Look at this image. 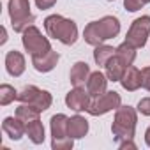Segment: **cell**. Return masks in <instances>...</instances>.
<instances>
[{
    "mask_svg": "<svg viewBox=\"0 0 150 150\" xmlns=\"http://www.w3.org/2000/svg\"><path fill=\"white\" fill-rule=\"evenodd\" d=\"M44 30L50 37L60 41L65 46H71L78 39V27L72 20H67L60 14H51L44 20Z\"/></svg>",
    "mask_w": 150,
    "mask_h": 150,
    "instance_id": "1",
    "label": "cell"
},
{
    "mask_svg": "<svg viewBox=\"0 0 150 150\" xmlns=\"http://www.w3.org/2000/svg\"><path fill=\"white\" fill-rule=\"evenodd\" d=\"M136 122L138 115L136 110L131 106H118L115 110V118L111 124V132L117 141L122 139H132L136 132Z\"/></svg>",
    "mask_w": 150,
    "mask_h": 150,
    "instance_id": "2",
    "label": "cell"
},
{
    "mask_svg": "<svg viewBox=\"0 0 150 150\" xmlns=\"http://www.w3.org/2000/svg\"><path fill=\"white\" fill-rule=\"evenodd\" d=\"M67 122L69 117L64 113H57L50 120V129H51V148L53 150H71L74 145V139L69 136L67 131Z\"/></svg>",
    "mask_w": 150,
    "mask_h": 150,
    "instance_id": "3",
    "label": "cell"
},
{
    "mask_svg": "<svg viewBox=\"0 0 150 150\" xmlns=\"http://www.w3.org/2000/svg\"><path fill=\"white\" fill-rule=\"evenodd\" d=\"M9 18L14 32L23 34L25 28H28L34 23V14L30 13V2L28 0H9Z\"/></svg>",
    "mask_w": 150,
    "mask_h": 150,
    "instance_id": "4",
    "label": "cell"
},
{
    "mask_svg": "<svg viewBox=\"0 0 150 150\" xmlns=\"http://www.w3.org/2000/svg\"><path fill=\"white\" fill-rule=\"evenodd\" d=\"M21 42H23V48L30 53V57H41L51 50L48 37H44L42 32L34 25L25 28V32L21 34Z\"/></svg>",
    "mask_w": 150,
    "mask_h": 150,
    "instance_id": "5",
    "label": "cell"
},
{
    "mask_svg": "<svg viewBox=\"0 0 150 150\" xmlns=\"http://www.w3.org/2000/svg\"><path fill=\"white\" fill-rule=\"evenodd\" d=\"M18 101L25 103V104H32L39 111H46L51 106L53 97H51V94L48 90H41V88H37L34 85H28L21 92H18Z\"/></svg>",
    "mask_w": 150,
    "mask_h": 150,
    "instance_id": "6",
    "label": "cell"
},
{
    "mask_svg": "<svg viewBox=\"0 0 150 150\" xmlns=\"http://www.w3.org/2000/svg\"><path fill=\"white\" fill-rule=\"evenodd\" d=\"M120 103H122V99H120V94L118 92H115V90H110L108 92L106 90L103 96L94 97V101L88 106V113L92 117H101V115H106V113L117 110L120 106Z\"/></svg>",
    "mask_w": 150,
    "mask_h": 150,
    "instance_id": "7",
    "label": "cell"
},
{
    "mask_svg": "<svg viewBox=\"0 0 150 150\" xmlns=\"http://www.w3.org/2000/svg\"><path fill=\"white\" fill-rule=\"evenodd\" d=\"M148 35H150V16H141L131 23L127 35H125V41L138 50V48H143L146 44Z\"/></svg>",
    "mask_w": 150,
    "mask_h": 150,
    "instance_id": "8",
    "label": "cell"
},
{
    "mask_svg": "<svg viewBox=\"0 0 150 150\" xmlns=\"http://www.w3.org/2000/svg\"><path fill=\"white\" fill-rule=\"evenodd\" d=\"M90 94L88 90H85L83 87H74L72 90H69V94L65 96V104L67 108H71L72 111H88L90 106Z\"/></svg>",
    "mask_w": 150,
    "mask_h": 150,
    "instance_id": "9",
    "label": "cell"
},
{
    "mask_svg": "<svg viewBox=\"0 0 150 150\" xmlns=\"http://www.w3.org/2000/svg\"><path fill=\"white\" fill-rule=\"evenodd\" d=\"M108 76L103 74L101 71H96V72H90V76L87 80V90L90 94V97H99L106 92L108 88Z\"/></svg>",
    "mask_w": 150,
    "mask_h": 150,
    "instance_id": "10",
    "label": "cell"
},
{
    "mask_svg": "<svg viewBox=\"0 0 150 150\" xmlns=\"http://www.w3.org/2000/svg\"><path fill=\"white\" fill-rule=\"evenodd\" d=\"M25 67H27V64H25L23 53H20L16 50H11L6 55V69H7V72L11 74V76H14V78L21 76V74L25 72Z\"/></svg>",
    "mask_w": 150,
    "mask_h": 150,
    "instance_id": "11",
    "label": "cell"
},
{
    "mask_svg": "<svg viewBox=\"0 0 150 150\" xmlns=\"http://www.w3.org/2000/svg\"><path fill=\"white\" fill-rule=\"evenodd\" d=\"M58 58H60L58 53L51 48L48 53H44L41 57H32V65H34V69L37 72H50V71H53L57 67Z\"/></svg>",
    "mask_w": 150,
    "mask_h": 150,
    "instance_id": "12",
    "label": "cell"
},
{
    "mask_svg": "<svg viewBox=\"0 0 150 150\" xmlns=\"http://www.w3.org/2000/svg\"><path fill=\"white\" fill-rule=\"evenodd\" d=\"M143 83V76H141V71L134 65H127L125 72H124V76L120 80V85L127 90V92H134L141 87Z\"/></svg>",
    "mask_w": 150,
    "mask_h": 150,
    "instance_id": "13",
    "label": "cell"
},
{
    "mask_svg": "<svg viewBox=\"0 0 150 150\" xmlns=\"http://www.w3.org/2000/svg\"><path fill=\"white\" fill-rule=\"evenodd\" d=\"M25 125H27V124H25L23 120H20L16 115H14V117H7V118H4V122H2L4 132H6L11 139H14V141L21 139L23 134H27V132H25Z\"/></svg>",
    "mask_w": 150,
    "mask_h": 150,
    "instance_id": "14",
    "label": "cell"
},
{
    "mask_svg": "<svg viewBox=\"0 0 150 150\" xmlns=\"http://www.w3.org/2000/svg\"><path fill=\"white\" fill-rule=\"evenodd\" d=\"M104 69H106V76H108L110 81H120L122 76H124V72H125V69H127V64L115 53L108 60V64L104 65Z\"/></svg>",
    "mask_w": 150,
    "mask_h": 150,
    "instance_id": "15",
    "label": "cell"
},
{
    "mask_svg": "<svg viewBox=\"0 0 150 150\" xmlns=\"http://www.w3.org/2000/svg\"><path fill=\"white\" fill-rule=\"evenodd\" d=\"M67 131H69V136L72 139H81V138H85L87 132H88V122H87V118L81 117V115L71 117L69 122H67Z\"/></svg>",
    "mask_w": 150,
    "mask_h": 150,
    "instance_id": "16",
    "label": "cell"
},
{
    "mask_svg": "<svg viewBox=\"0 0 150 150\" xmlns=\"http://www.w3.org/2000/svg\"><path fill=\"white\" fill-rule=\"evenodd\" d=\"M88 76H90V67H88V64L87 62H76V64L72 65V69H71L69 80H71V83L74 87H81L83 83H87Z\"/></svg>",
    "mask_w": 150,
    "mask_h": 150,
    "instance_id": "17",
    "label": "cell"
},
{
    "mask_svg": "<svg viewBox=\"0 0 150 150\" xmlns=\"http://www.w3.org/2000/svg\"><path fill=\"white\" fill-rule=\"evenodd\" d=\"M83 39H85V42L90 44V46H99V44H103V42L106 41L104 35H103V30H101V27H99V21H90V23L85 27V30H83Z\"/></svg>",
    "mask_w": 150,
    "mask_h": 150,
    "instance_id": "18",
    "label": "cell"
},
{
    "mask_svg": "<svg viewBox=\"0 0 150 150\" xmlns=\"http://www.w3.org/2000/svg\"><path fill=\"white\" fill-rule=\"evenodd\" d=\"M25 132H27V136L30 138L32 143H35V145L44 143V138H46V136H44V125H42V122H41L39 118H34V120L27 122Z\"/></svg>",
    "mask_w": 150,
    "mask_h": 150,
    "instance_id": "19",
    "label": "cell"
},
{
    "mask_svg": "<svg viewBox=\"0 0 150 150\" xmlns=\"http://www.w3.org/2000/svg\"><path fill=\"white\" fill-rule=\"evenodd\" d=\"M99 27H101L103 35H104L106 41L117 37L118 32H120V21H118V18H115V16H104V18H101V20H99Z\"/></svg>",
    "mask_w": 150,
    "mask_h": 150,
    "instance_id": "20",
    "label": "cell"
},
{
    "mask_svg": "<svg viewBox=\"0 0 150 150\" xmlns=\"http://www.w3.org/2000/svg\"><path fill=\"white\" fill-rule=\"evenodd\" d=\"M115 53H117V48L108 46V44H99V46H96V50H94V60H96L97 65H106L108 60H110Z\"/></svg>",
    "mask_w": 150,
    "mask_h": 150,
    "instance_id": "21",
    "label": "cell"
},
{
    "mask_svg": "<svg viewBox=\"0 0 150 150\" xmlns=\"http://www.w3.org/2000/svg\"><path fill=\"white\" fill-rule=\"evenodd\" d=\"M41 113H42V111H39V110L34 108L32 104H25V103H21V106L16 108V117H18L20 120H23L25 124L30 122V120H34V118H39Z\"/></svg>",
    "mask_w": 150,
    "mask_h": 150,
    "instance_id": "22",
    "label": "cell"
},
{
    "mask_svg": "<svg viewBox=\"0 0 150 150\" xmlns=\"http://www.w3.org/2000/svg\"><path fill=\"white\" fill-rule=\"evenodd\" d=\"M117 55H118L127 65H132V62L136 60V48L125 41V42H122L120 46H117Z\"/></svg>",
    "mask_w": 150,
    "mask_h": 150,
    "instance_id": "23",
    "label": "cell"
},
{
    "mask_svg": "<svg viewBox=\"0 0 150 150\" xmlns=\"http://www.w3.org/2000/svg\"><path fill=\"white\" fill-rule=\"evenodd\" d=\"M14 99H18V92L14 90V87L4 83V85H0V104L2 106H7L11 104Z\"/></svg>",
    "mask_w": 150,
    "mask_h": 150,
    "instance_id": "24",
    "label": "cell"
},
{
    "mask_svg": "<svg viewBox=\"0 0 150 150\" xmlns=\"http://www.w3.org/2000/svg\"><path fill=\"white\" fill-rule=\"evenodd\" d=\"M143 6H145L143 0H124V7H125L129 13H136V11H139Z\"/></svg>",
    "mask_w": 150,
    "mask_h": 150,
    "instance_id": "25",
    "label": "cell"
},
{
    "mask_svg": "<svg viewBox=\"0 0 150 150\" xmlns=\"http://www.w3.org/2000/svg\"><path fill=\"white\" fill-rule=\"evenodd\" d=\"M138 111L145 117H150V97H143L138 103Z\"/></svg>",
    "mask_w": 150,
    "mask_h": 150,
    "instance_id": "26",
    "label": "cell"
},
{
    "mask_svg": "<svg viewBox=\"0 0 150 150\" xmlns=\"http://www.w3.org/2000/svg\"><path fill=\"white\" fill-rule=\"evenodd\" d=\"M141 76H143V83H141V87H143L145 90L150 92V65L141 69Z\"/></svg>",
    "mask_w": 150,
    "mask_h": 150,
    "instance_id": "27",
    "label": "cell"
},
{
    "mask_svg": "<svg viewBox=\"0 0 150 150\" xmlns=\"http://www.w3.org/2000/svg\"><path fill=\"white\" fill-rule=\"evenodd\" d=\"M57 4V0H35V6L41 9V11H46V9H51L53 6Z\"/></svg>",
    "mask_w": 150,
    "mask_h": 150,
    "instance_id": "28",
    "label": "cell"
},
{
    "mask_svg": "<svg viewBox=\"0 0 150 150\" xmlns=\"http://www.w3.org/2000/svg\"><path fill=\"white\" fill-rule=\"evenodd\" d=\"M118 146H120V148H136V145L132 143V139H122V141L118 143Z\"/></svg>",
    "mask_w": 150,
    "mask_h": 150,
    "instance_id": "29",
    "label": "cell"
},
{
    "mask_svg": "<svg viewBox=\"0 0 150 150\" xmlns=\"http://www.w3.org/2000/svg\"><path fill=\"white\" fill-rule=\"evenodd\" d=\"M6 41H7V30L2 27V39H0V44H6Z\"/></svg>",
    "mask_w": 150,
    "mask_h": 150,
    "instance_id": "30",
    "label": "cell"
},
{
    "mask_svg": "<svg viewBox=\"0 0 150 150\" xmlns=\"http://www.w3.org/2000/svg\"><path fill=\"white\" fill-rule=\"evenodd\" d=\"M145 143H146V145L150 146V127H148V129L145 131Z\"/></svg>",
    "mask_w": 150,
    "mask_h": 150,
    "instance_id": "31",
    "label": "cell"
},
{
    "mask_svg": "<svg viewBox=\"0 0 150 150\" xmlns=\"http://www.w3.org/2000/svg\"><path fill=\"white\" fill-rule=\"evenodd\" d=\"M143 2H145V4H150V0H143Z\"/></svg>",
    "mask_w": 150,
    "mask_h": 150,
    "instance_id": "32",
    "label": "cell"
},
{
    "mask_svg": "<svg viewBox=\"0 0 150 150\" xmlns=\"http://www.w3.org/2000/svg\"><path fill=\"white\" fill-rule=\"evenodd\" d=\"M108 2H113V0H108Z\"/></svg>",
    "mask_w": 150,
    "mask_h": 150,
    "instance_id": "33",
    "label": "cell"
}]
</instances>
